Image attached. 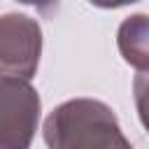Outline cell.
<instances>
[{
  "mask_svg": "<svg viewBox=\"0 0 149 149\" xmlns=\"http://www.w3.org/2000/svg\"><path fill=\"white\" fill-rule=\"evenodd\" d=\"M44 142L49 149H133L112 107L93 98L58 105L44 121Z\"/></svg>",
  "mask_w": 149,
  "mask_h": 149,
  "instance_id": "1",
  "label": "cell"
},
{
  "mask_svg": "<svg viewBox=\"0 0 149 149\" xmlns=\"http://www.w3.org/2000/svg\"><path fill=\"white\" fill-rule=\"evenodd\" d=\"M116 44L128 65L140 72H149V16L133 14L128 16L116 33Z\"/></svg>",
  "mask_w": 149,
  "mask_h": 149,
  "instance_id": "4",
  "label": "cell"
},
{
  "mask_svg": "<svg viewBox=\"0 0 149 149\" xmlns=\"http://www.w3.org/2000/svg\"><path fill=\"white\" fill-rule=\"evenodd\" d=\"M42 51V30L26 14H5L0 19V70L2 77L30 81Z\"/></svg>",
  "mask_w": 149,
  "mask_h": 149,
  "instance_id": "3",
  "label": "cell"
},
{
  "mask_svg": "<svg viewBox=\"0 0 149 149\" xmlns=\"http://www.w3.org/2000/svg\"><path fill=\"white\" fill-rule=\"evenodd\" d=\"M133 93H135V107H137L140 121L149 130V72H140L135 77Z\"/></svg>",
  "mask_w": 149,
  "mask_h": 149,
  "instance_id": "5",
  "label": "cell"
},
{
  "mask_svg": "<svg viewBox=\"0 0 149 149\" xmlns=\"http://www.w3.org/2000/svg\"><path fill=\"white\" fill-rule=\"evenodd\" d=\"M40 95L30 81L2 77L0 79V149H28L37 121Z\"/></svg>",
  "mask_w": 149,
  "mask_h": 149,
  "instance_id": "2",
  "label": "cell"
}]
</instances>
